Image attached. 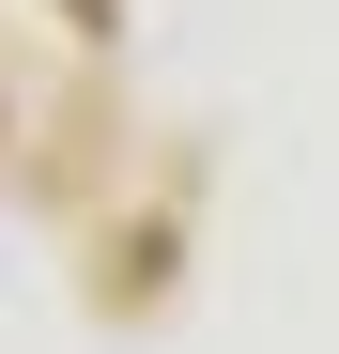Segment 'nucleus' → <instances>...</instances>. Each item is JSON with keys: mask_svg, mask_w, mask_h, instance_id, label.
Masks as SVG:
<instances>
[{"mask_svg": "<svg viewBox=\"0 0 339 354\" xmlns=\"http://www.w3.org/2000/svg\"><path fill=\"white\" fill-rule=\"evenodd\" d=\"M77 16H93V0H77Z\"/></svg>", "mask_w": 339, "mask_h": 354, "instance_id": "obj_1", "label": "nucleus"}]
</instances>
